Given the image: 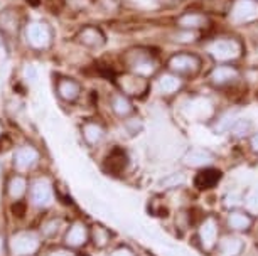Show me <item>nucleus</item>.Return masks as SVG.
I'll return each instance as SVG.
<instances>
[{"instance_id": "nucleus-27", "label": "nucleus", "mask_w": 258, "mask_h": 256, "mask_svg": "<svg viewBox=\"0 0 258 256\" xmlns=\"http://www.w3.org/2000/svg\"><path fill=\"white\" fill-rule=\"evenodd\" d=\"M184 181H186V176H184L182 172H176V174H172V176L164 177L162 181H160V187H162V189H176V187L184 184Z\"/></svg>"}, {"instance_id": "nucleus-22", "label": "nucleus", "mask_w": 258, "mask_h": 256, "mask_svg": "<svg viewBox=\"0 0 258 256\" xmlns=\"http://www.w3.org/2000/svg\"><path fill=\"white\" fill-rule=\"evenodd\" d=\"M179 26L184 29H201L206 26V17L201 14H184L182 17H179Z\"/></svg>"}, {"instance_id": "nucleus-35", "label": "nucleus", "mask_w": 258, "mask_h": 256, "mask_svg": "<svg viewBox=\"0 0 258 256\" xmlns=\"http://www.w3.org/2000/svg\"><path fill=\"white\" fill-rule=\"evenodd\" d=\"M159 2L162 4V6L167 7V6H176V4H179L181 0H159Z\"/></svg>"}, {"instance_id": "nucleus-26", "label": "nucleus", "mask_w": 258, "mask_h": 256, "mask_svg": "<svg viewBox=\"0 0 258 256\" xmlns=\"http://www.w3.org/2000/svg\"><path fill=\"white\" fill-rule=\"evenodd\" d=\"M105 165L108 168H111L113 172H120L121 168H125V165H126V157L121 152H115L106 158Z\"/></svg>"}, {"instance_id": "nucleus-20", "label": "nucleus", "mask_w": 258, "mask_h": 256, "mask_svg": "<svg viewBox=\"0 0 258 256\" xmlns=\"http://www.w3.org/2000/svg\"><path fill=\"white\" fill-rule=\"evenodd\" d=\"M103 137V128L98 123H85L83 125V138L88 145H96Z\"/></svg>"}, {"instance_id": "nucleus-23", "label": "nucleus", "mask_w": 258, "mask_h": 256, "mask_svg": "<svg viewBox=\"0 0 258 256\" xmlns=\"http://www.w3.org/2000/svg\"><path fill=\"white\" fill-rule=\"evenodd\" d=\"M251 128H253V125L250 120H245V118H238L235 123H233V127L230 132L233 133V137H236V138H243V137H246V135H250L251 133Z\"/></svg>"}, {"instance_id": "nucleus-29", "label": "nucleus", "mask_w": 258, "mask_h": 256, "mask_svg": "<svg viewBox=\"0 0 258 256\" xmlns=\"http://www.w3.org/2000/svg\"><path fill=\"white\" fill-rule=\"evenodd\" d=\"M125 127H126V130H128V133L130 135H137L140 130L144 128V125H142V122H140V118H130V120H126V123H125Z\"/></svg>"}, {"instance_id": "nucleus-8", "label": "nucleus", "mask_w": 258, "mask_h": 256, "mask_svg": "<svg viewBox=\"0 0 258 256\" xmlns=\"http://www.w3.org/2000/svg\"><path fill=\"white\" fill-rule=\"evenodd\" d=\"M213 162V153L208 150V148L203 147H192L184 153L182 157V163L189 168H203V167H209Z\"/></svg>"}, {"instance_id": "nucleus-14", "label": "nucleus", "mask_w": 258, "mask_h": 256, "mask_svg": "<svg viewBox=\"0 0 258 256\" xmlns=\"http://www.w3.org/2000/svg\"><path fill=\"white\" fill-rule=\"evenodd\" d=\"M243 248H245V243L238 236H225L218 241V251L221 256H238Z\"/></svg>"}, {"instance_id": "nucleus-36", "label": "nucleus", "mask_w": 258, "mask_h": 256, "mask_svg": "<svg viewBox=\"0 0 258 256\" xmlns=\"http://www.w3.org/2000/svg\"><path fill=\"white\" fill-rule=\"evenodd\" d=\"M51 256H71V254L64 253V251H56V253H52Z\"/></svg>"}, {"instance_id": "nucleus-6", "label": "nucleus", "mask_w": 258, "mask_h": 256, "mask_svg": "<svg viewBox=\"0 0 258 256\" xmlns=\"http://www.w3.org/2000/svg\"><path fill=\"white\" fill-rule=\"evenodd\" d=\"M11 248L14 251V254L29 256L39 249V238L32 233H19L12 238Z\"/></svg>"}, {"instance_id": "nucleus-1", "label": "nucleus", "mask_w": 258, "mask_h": 256, "mask_svg": "<svg viewBox=\"0 0 258 256\" xmlns=\"http://www.w3.org/2000/svg\"><path fill=\"white\" fill-rule=\"evenodd\" d=\"M208 52L216 61H233L238 59L243 52L241 42L233 37H223V39H216L211 42L208 47Z\"/></svg>"}, {"instance_id": "nucleus-10", "label": "nucleus", "mask_w": 258, "mask_h": 256, "mask_svg": "<svg viewBox=\"0 0 258 256\" xmlns=\"http://www.w3.org/2000/svg\"><path fill=\"white\" fill-rule=\"evenodd\" d=\"M236 78H238V71L233 66H228V64H221V66L214 67V69L209 72V81H211L214 86L230 84L231 81H235Z\"/></svg>"}, {"instance_id": "nucleus-16", "label": "nucleus", "mask_w": 258, "mask_h": 256, "mask_svg": "<svg viewBox=\"0 0 258 256\" xmlns=\"http://www.w3.org/2000/svg\"><path fill=\"white\" fill-rule=\"evenodd\" d=\"M64 239H66V244L71 246V248H80V246L85 244L86 239H88V231H86V228L81 223H75L68 229Z\"/></svg>"}, {"instance_id": "nucleus-21", "label": "nucleus", "mask_w": 258, "mask_h": 256, "mask_svg": "<svg viewBox=\"0 0 258 256\" xmlns=\"http://www.w3.org/2000/svg\"><path fill=\"white\" fill-rule=\"evenodd\" d=\"M132 69H134L135 74L144 76V78H149L150 74H154L155 64L152 62V59H150V57H147V56H140V57H137V59L134 61Z\"/></svg>"}, {"instance_id": "nucleus-17", "label": "nucleus", "mask_w": 258, "mask_h": 256, "mask_svg": "<svg viewBox=\"0 0 258 256\" xmlns=\"http://www.w3.org/2000/svg\"><path fill=\"white\" fill-rule=\"evenodd\" d=\"M39 157V153L36 148L32 147H22L19 148L16 153V167L21 168V170H27L29 167H32L36 163Z\"/></svg>"}, {"instance_id": "nucleus-12", "label": "nucleus", "mask_w": 258, "mask_h": 256, "mask_svg": "<svg viewBox=\"0 0 258 256\" xmlns=\"http://www.w3.org/2000/svg\"><path fill=\"white\" fill-rule=\"evenodd\" d=\"M221 179V172L218 168H211V167H204L201 168L196 177H194V186L198 189H209V187H214L220 182Z\"/></svg>"}, {"instance_id": "nucleus-25", "label": "nucleus", "mask_w": 258, "mask_h": 256, "mask_svg": "<svg viewBox=\"0 0 258 256\" xmlns=\"http://www.w3.org/2000/svg\"><path fill=\"white\" fill-rule=\"evenodd\" d=\"M91 238H93L95 244L98 246V248H103V246L110 241V233H108V229L103 228V226L95 224L93 229H91Z\"/></svg>"}, {"instance_id": "nucleus-33", "label": "nucleus", "mask_w": 258, "mask_h": 256, "mask_svg": "<svg viewBox=\"0 0 258 256\" xmlns=\"http://www.w3.org/2000/svg\"><path fill=\"white\" fill-rule=\"evenodd\" d=\"M110 256H135V254H134V251H130L128 248H118V249H115Z\"/></svg>"}, {"instance_id": "nucleus-11", "label": "nucleus", "mask_w": 258, "mask_h": 256, "mask_svg": "<svg viewBox=\"0 0 258 256\" xmlns=\"http://www.w3.org/2000/svg\"><path fill=\"white\" fill-rule=\"evenodd\" d=\"M31 194H32L34 204L44 207L47 204H51V201H52V186L47 181H37V182H34Z\"/></svg>"}, {"instance_id": "nucleus-30", "label": "nucleus", "mask_w": 258, "mask_h": 256, "mask_svg": "<svg viewBox=\"0 0 258 256\" xmlns=\"http://www.w3.org/2000/svg\"><path fill=\"white\" fill-rule=\"evenodd\" d=\"M246 207L253 212H258V191H253L250 196H246V201H245Z\"/></svg>"}, {"instance_id": "nucleus-4", "label": "nucleus", "mask_w": 258, "mask_h": 256, "mask_svg": "<svg viewBox=\"0 0 258 256\" xmlns=\"http://www.w3.org/2000/svg\"><path fill=\"white\" fill-rule=\"evenodd\" d=\"M116 83L121 88L125 95H130V96H135V98H140V96H144L147 93L149 90V81L147 78H144V76H139L132 72V74H123L120 76L118 79H116Z\"/></svg>"}, {"instance_id": "nucleus-9", "label": "nucleus", "mask_w": 258, "mask_h": 256, "mask_svg": "<svg viewBox=\"0 0 258 256\" xmlns=\"http://www.w3.org/2000/svg\"><path fill=\"white\" fill-rule=\"evenodd\" d=\"M78 39L83 46L86 47H93V49H100L105 44V34L100 31L98 27H85L81 29L80 34H78Z\"/></svg>"}, {"instance_id": "nucleus-2", "label": "nucleus", "mask_w": 258, "mask_h": 256, "mask_svg": "<svg viewBox=\"0 0 258 256\" xmlns=\"http://www.w3.org/2000/svg\"><path fill=\"white\" fill-rule=\"evenodd\" d=\"M167 66H169V69L172 72H176V74L191 76L194 72L199 71L201 59H199L198 56L191 54V52H177V54L170 56Z\"/></svg>"}, {"instance_id": "nucleus-28", "label": "nucleus", "mask_w": 258, "mask_h": 256, "mask_svg": "<svg viewBox=\"0 0 258 256\" xmlns=\"http://www.w3.org/2000/svg\"><path fill=\"white\" fill-rule=\"evenodd\" d=\"M236 115L235 113H226V115H223V117L218 120L216 125H214V130H216L218 133H225L228 132V130H231L233 127V123L236 122Z\"/></svg>"}, {"instance_id": "nucleus-24", "label": "nucleus", "mask_w": 258, "mask_h": 256, "mask_svg": "<svg viewBox=\"0 0 258 256\" xmlns=\"http://www.w3.org/2000/svg\"><path fill=\"white\" fill-rule=\"evenodd\" d=\"M26 187H27V182L24 177H14L11 181V184H9V194L14 199H19V197L24 196V192H26Z\"/></svg>"}, {"instance_id": "nucleus-5", "label": "nucleus", "mask_w": 258, "mask_h": 256, "mask_svg": "<svg viewBox=\"0 0 258 256\" xmlns=\"http://www.w3.org/2000/svg\"><path fill=\"white\" fill-rule=\"evenodd\" d=\"M27 41L29 44L36 49H44V47L51 42V29L47 24L42 22H31L27 26Z\"/></svg>"}, {"instance_id": "nucleus-3", "label": "nucleus", "mask_w": 258, "mask_h": 256, "mask_svg": "<svg viewBox=\"0 0 258 256\" xmlns=\"http://www.w3.org/2000/svg\"><path fill=\"white\" fill-rule=\"evenodd\" d=\"M218 236H220V226L214 217H206L199 226L198 239L204 251H211L218 244Z\"/></svg>"}, {"instance_id": "nucleus-18", "label": "nucleus", "mask_w": 258, "mask_h": 256, "mask_svg": "<svg viewBox=\"0 0 258 256\" xmlns=\"http://www.w3.org/2000/svg\"><path fill=\"white\" fill-rule=\"evenodd\" d=\"M181 86H182V81L176 74H164V76H160V79H159V88L165 95L177 93V91L181 90Z\"/></svg>"}, {"instance_id": "nucleus-19", "label": "nucleus", "mask_w": 258, "mask_h": 256, "mask_svg": "<svg viewBox=\"0 0 258 256\" xmlns=\"http://www.w3.org/2000/svg\"><path fill=\"white\" fill-rule=\"evenodd\" d=\"M111 110H113L115 115H118V117H128V115L132 113L134 106L126 96L113 95V98H111Z\"/></svg>"}, {"instance_id": "nucleus-34", "label": "nucleus", "mask_w": 258, "mask_h": 256, "mask_svg": "<svg viewBox=\"0 0 258 256\" xmlns=\"http://www.w3.org/2000/svg\"><path fill=\"white\" fill-rule=\"evenodd\" d=\"M250 145H251V148H253V150L258 152V133H255V135H253V137H251V140H250Z\"/></svg>"}, {"instance_id": "nucleus-37", "label": "nucleus", "mask_w": 258, "mask_h": 256, "mask_svg": "<svg viewBox=\"0 0 258 256\" xmlns=\"http://www.w3.org/2000/svg\"><path fill=\"white\" fill-rule=\"evenodd\" d=\"M4 56H6V52H4V47H2V44H0V61L4 59Z\"/></svg>"}, {"instance_id": "nucleus-39", "label": "nucleus", "mask_w": 258, "mask_h": 256, "mask_svg": "<svg viewBox=\"0 0 258 256\" xmlns=\"http://www.w3.org/2000/svg\"><path fill=\"white\" fill-rule=\"evenodd\" d=\"M0 132H2V128H0Z\"/></svg>"}, {"instance_id": "nucleus-7", "label": "nucleus", "mask_w": 258, "mask_h": 256, "mask_svg": "<svg viewBox=\"0 0 258 256\" xmlns=\"http://www.w3.org/2000/svg\"><path fill=\"white\" fill-rule=\"evenodd\" d=\"M233 21L236 24H248L258 19V2L255 0H238L233 6Z\"/></svg>"}, {"instance_id": "nucleus-15", "label": "nucleus", "mask_w": 258, "mask_h": 256, "mask_svg": "<svg viewBox=\"0 0 258 256\" xmlns=\"http://www.w3.org/2000/svg\"><path fill=\"white\" fill-rule=\"evenodd\" d=\"M228 226H230L233 231L243 233V231H248L253 226V217L245 211L235 209L228 214Z\"/></svg>"}, {"instance_id": "nucleus-32", "label": "nucleus", "mask_w": 258, "mask_h": 256, "mask_svg": "<svg viewBox=\"0 0 258 256\" xmlns=\"http://www.w3.org/2000/svg\"><path fill=\"white\" fill-rule=\"evenodd\" d=\"M26 79H29L31 83H34V81L37 79V69H36V66H27L26 67Z\"/></svg>"}, {"instance_id": "nucleus-13", "label": "nucleus", "mask_w": 258, "mask_h": 256, "mask_svg": "<svg viewBox=\"0 0 258 256\" xmlns=\"http://www.w3.org/2000/svg\"><path fill=\"white\" fill-rule=\"evenodd\" d=\"M56 90H57L59 98L64 100V101H75L81 93L80 84H78L76 81L71 79V78H59V79H57Z\"/></svg>"}, {"instance_id": "nucleus-31", "label": "nucleus", "mask_w": 258, "mask_h": 256, "mask_svg": "<svg viewBox=\"0 0 258 256\" xmlns=\"http://www.w3.org/2000/svg\"><path fill=\"white\" fill-rule=\"evenodd\" d=\"M57 228H59V221H51V223H47L44 228H42V231H44V234L52 236L57 231Z\"/></svg>"}, {"instance_id": "nucleus-38", "label": "nucleus", "mask_w": 258, "mask_h": 256, "mask_svg": "<svg viewBox=\"0 0 258 256\" xmlns=\"http://www.w3.org/2000/svg\"><path fill=\"white\" fill-rule=\"evenodd\" d=\"M0 248H2V241H0Z\"/></svg>"}]
</instances>
